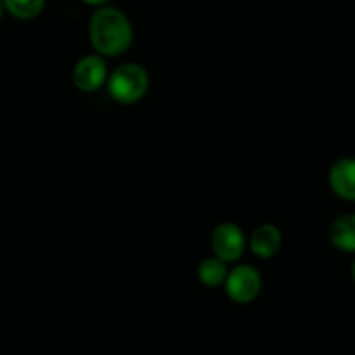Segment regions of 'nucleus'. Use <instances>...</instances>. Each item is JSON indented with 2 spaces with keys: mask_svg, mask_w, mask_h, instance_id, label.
Listing matches in <instances>:
<instances>
[{
  "mask_svg": "<svg viewBox=\"0 0 355 355\" xmlns=\"http://www.w3.org/2000/svg\"><path fill=\"white\" fill-rule=\"evenodd\" d=\"M83 2L90 3V6H101V3H106L107 0H83Z\"/></svg>",
  "mask_w": 355,
  "mask_h": 355,
  "instance_id": "nucleus-11",
  "label": "nucleus"
},
{
  "mask_svg": "<svg viewBox=\"0 0 355 355\" xmlns=\"http://www.w3.org/2000/svg\"><path fill=\"white\" fill-rule=\"evenodd\" d=\"M281 246V232L276 225H260L255 229L250 239V248L260 259H269V257L276 255L277 250Z\"/></svg>",
  "mask_w": 355,
  "mask_h": 355,
  "instance_id": "nucleus-7",
  "label": "nucleus"
},
{
  "mask_svg": "<svg viewBox=\"0 0 355 355\" xmlns=\"http://www.w3.org/2000/svg\"><path fill=\"white\" fill-rule=\"evenodd\" d=\"M329 186L343 200L355 201V158H343L331 166Z\"/></svg>",
  "mask_w": 355,
  "mask_h": 355,
  "instance_id": "nucleus-6",
  "label": "nucleus"
},
{
  "mask_svg": "<svg viewBox=\"0 0 355 355\" xmlns=\"http://www.w3.org/2000/svg\"><path fill=\"white\" fill-rule=\"evenodd\" d=\"M89 31L90 42L99 54L118 55L132 44V26L127 16L113 7L96 10Z\"/></svg>",
  "mask_w": 355,
  "mask_h": 355,
  "instance_id": "nucleus-1",
  "label": "nucleus"
},
{
  "mask_svg": "<svg viewBox=\"0 0 355 355\" xmlns=\"http://www.w3.org/2000/svg\"><path fill=\"white\" fill-rule=\"evenodd\" d=\"M260 290H262V279L259 270L253 267L239 266L227 274L225 291L236 304H250L259 297Z\"/></svg>",
  "mask_w": 355,
  "mask_h": 355,
  "instance_id": "nucleus-3",
  "label": "nucleus"
},
{
  "mask_svg": "<svg viewBox=\"0 0 355 355\" xmlns=\"http://www.w3.org/2000/svg\"><path fill=\"white\" fill-rule=\"evenodd\" d=\"M352 276H354V279H355V262H354V266H352Z\"/></svg>",
  "mask_w": 355,
  "mask_h": 355,
  "instance_id": "nucleus-12",
  "label": "nucleus"
},
{
  "mask_svg": "<svg viewBox=\"0 0 355 355\" xmlns=\"http://www.w3.org/2000/svg\"><path fill=\"white\" fill-rule=\"evenodd\" d=\"M198 276L205 286H218L227 279V269L220 259H207L198 269Z\"/></svg>",
  "mask_w": 355,
  "mask_h": 355,
  "instance_id": "nucleus-9",
  "label": "nucleus"
},
{
  "mask_svg": "<svg viewBox=\"0 0 355 355\" xmlns=\"http://www.w3.org/2000/svg\"><path fill=\"white\" fill-rule=\"evenodd\" d=\"M211 246L222 262H234L245 252V236L236 224H220L211 236Z\"/></svg>",
  "mask_w": 355,
  "mask_h": 355,
  "instance_id": "nucleus-4",
  "label": "nucleus"
},
{
  "mask_svg": "<svg viewBox=\"0 0 355 355\" xmlns=\"http://www.w3.org/2000/svg\"><path fill=\"white\" fill-rule=\"evenodd\" d=\"M148 85V73L141 64H135V62L118 66L110 76L111 97L121 104L137 103L146 94Z\"/></svg>",
  "mask_w": 355,
  "mask_h": 355,
  "instance_id": "nucleus-2",
  "label": "nucleus"
},
{
  "mask_svg": "<svg viewBox=\"0 0 355 355\" xmlns=\"http://www.w3.org/2000/svg\"><path fill=\"white\" fill-rule=\"evenodd\" d=\"M329 239L336 248L355 253V214H347L336 218L329 227Z\"/></svg>",
  "mask_w": 355,
  "mask_h": 355,
  "instance_id": "nucleus-8",
  "label": "nucleus"
},
{
  "mask_svg": "<svg viewBox=\"0 0 355 355\" xmlns=\"http://www.w3.org/2000/svg\"><path fill=\"white\" fill-rule=\"evenodd\" d=\"M107 78L106 62L99 55H87L76 62L73 69V82L83 92H94Z\"/></svg>",
  "mask_w": 355,
  "mask_h": 355,
  "instance_id": "nucleus-5",
  "label": "nucleus"
},
{
  "mask_svg": "<svg viewBox=\"0 0 355 355\" xmlns=\"http://www.w3.org/2000/svg\"><path fill=\"white\" fill-rule=\"evenodd\" d=\"M0 17H2V2H0Z\"/></svg>",
  "mask_w": 355,
  "mask_h": 355,
  "instance_id": "nucleus-13",
  "label": "nucleus"
},
{
  "mask_svg": "<svg viewBox=\"0 0 355 355\" xmlns=\"http://www.w3.org/2000/svg\"><path fill=\"white\" fill-rule=\"evenodd\" d=\"M45 0H3V6L12 16L19 19H31L44 9Z\"/></svg>",
  "mask_w": 355,
  "mask_h": 355,
  "instance_id": "nucleus-10",
  "label": "nucleus"
}]
</instances>
